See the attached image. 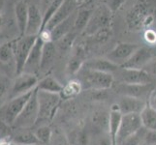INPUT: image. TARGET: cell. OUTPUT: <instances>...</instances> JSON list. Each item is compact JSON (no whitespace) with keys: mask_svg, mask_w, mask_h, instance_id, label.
<instances>
[{"mask_svg":"<svg viewBox=\"0 0 156 145\" xmlns=\"http://www.w3.org/2000/svg\"><path fill=\"white\" fill-rule=\"evenodd\" d=\"M155 19L154 11L151 5L146 1H139L128 11L126 15V23L132 31H139L148 28Z\"/></svg>","mask_w":156,"mask_h":145,"instance_id":"obj_1","label":"cell"},{"mask_svg":"<svg viewBox=\"0 0 156 145\" xmlns=\"http://www.w3.org/2000/svg\"><path fill=\"white\" fill-rule=\"evenodd\" d=\"M78 74L83 89L87 88L95 91H104L111 88L114 84L115 78L112 74L94 71L84 67L80 69Z\"/></svg>","mask_w":156,"mask_h":145,"instance_id":"obj_2","label":"cell"},{"mask_svg":"<svg viewBox=\"0 0 156 145\" xmlns=\"http://www.w3.org/2000/svg\"><path fill=\"white\" fill-rule=\"evenodd\" d=\"M37 98L39 104V117L36 124L40 122H50L55 116L60 105L61 95L49 93L37 89Z\"/></svg>","mask_w":156,"mask_h":145,"instance_id":"obj_3","label":"cell"},{"mask_svg":"<svg viewBox=\"0 0 156 145\" xmlns=\"http://www.w3.org/2000/svg\"><path fill=\"white\" fill-rule=\"evenodd\" d=\"M37 38L38 36L36 35H23L14 40V58L17 76L23 73L25 63Z\"/></svg>","mask_w":156,"mask_h":145,"instance_id":"obj_4","label":"cell"},{"mask_svg":"<svg viewBox=\"0 0 156 145\" xmlns=\"http://www.w3.org/2000/svg\"><path fill=\"white\" fill-rule=\"evenodd\" d=\"M39 117V104L37 98V87H35L27 104L25 105L24 109L20 112L19 117L14 122L13 127L17 128L18 130L23 129H29L32 126L36 125Z\"/></svg>","mask_w":156,"mask_h":145,"instance_id":"obj_5","label":"cell"},{"mask_svg":"<svg viewBox=\"0 0 156 145\" xmlns=\"http://www.w3.org/2000/svg\"><path fill=\"white\" fill-rule=\"evenodd\" d=\"M34 89L30 91V92H27L23 95H20V96L15 97V98L11 99L8 103L4 105L1 111H0V113H1L0 114V119L5 121L10 126H13L14 122L16 121V119H17L19 115L20 114V112L24 109L25 105L27 104V102L30 99Z\"/></svg>","mask_w":156,"mask_h":145,"instance_id":"obj_6","label":"cell"},{"mask_svg":"<svg viewBox=\"0 0 156 145\" xmlns=\"http://www.w3.org/2000/svg\"><path fill=\"white\" fill-rule=\"evenodd\" d=\"M112 12L108 8L107 5H102L93 10L89 22L84 32L87 35L92 36L96 31L102 28L111 27Z\"/></svg>","mask_w":156,"mask_h":145,"instance_id":"obj_7","label":"cell"},{"mask_svg":"<svg viewBox=\"0 0 156 145\" xmlns=\"http://www.w3.org/2000/svg\"><path fill=\"white\" fill-rule=\"evenodd\" d=\"M143 128L142 120L140 114L138 113H130L122 115L119 131L117 135V144L124 140L127 137L135 135Z\"/></svg>","mask_w":156,"mask_h":145,"instance_id":"obj_8","label":"cell"},{"mask_svg":"<svg viewBox=\"0 0 156 145\" xmlns=\"http://www.w3.org/2000/svg\"><path fill=\"white\" fill-rule=\"evenodd\" d=\"M119 79L124 84H154L155 82V79L144 69L121 68Z\"/></svg>","mask_w":156,"mask_h":145,"instance_id":"obj_9","label":"cell"},{"mask_svg":"<svg viewBox=\"0 0 156 145\" xmlns=\"http://www.w3.org/2000/svg\"><path fill=\"white\" fill-rule=\"evenodd\" d=\"M139 47L140 46L131 43H119L108 53L106 58L115 65L121 67L138 50Z\"/></svg>","mask_w":156,"mask_h":145,"instance_id":"obj_10","label":"cell"},{"mask_svg":"<svg viewBox=\"0 0 156 145\" xmlns=\"http://www.w3.org/2000/svg\"><path fill=\"white\" fill-rule=\"evenodd\" d=\"M78 7L79 4L77 0H64L61 6L58 8V10L53 15V17L50 19V21L48 22L43 31H51L57 24L68 19L70 16L73 15L76 11H78Z\"/></svg>","mask_w":156,"mask_h":145,"instance_id":"obj_11","label":"cell"},{"mask_svg":"<svg viewBox=\"0 0 156 145\" xmlns=\"http://www.w3.org/2000/svg\"><path fill=\"white\" fill-rule=\"evenodd\" d=\"M38 82V78L33 74L23 73L19 74L13 84L11 99L30 92L37 86Z\"/></svg>","mask_w":156,"mask_h":145,"instance_id":"obj_12","label":"cell"},{"mask_svg":"<svg viewBox=\"0 0 156 145\" xmlns=\"http://www.w3.org/2000/svg\"><path fill=\"white\" fill-rule=\"evenodd\" d=\"M153 59V54L148 47H139L132 56L120 68L124 69H144Z\"/></svg>","mask_w":156,"mask_h":145,"instance_id":"obj_13","label":"cell"},{"mask_svg":"<svg viewBox=\"0 0 156 145\" xmlns=\"http://www.w3.org/2000/svg\"><path fill=\"white\" fill-rule=\"evenodd\" d=\"M155 84H124L119 85V91L122 95L130 96L134 98H138L144 101H147L149 98L150 93L155 88Z\"/></svg>","mask_w":156,"mask_h":145,"instance_id":"obj_14","label":"cell"},{"mask_svg":"<svg viewBox=\"0 0 156 145\" xmlns=\"http://www.w3.org/2000/svg\"><path fill=\"white\" fill-rule=\"evenodd\" d=\"M44 44H45L44 39H43L40 35H38V38H37L33 47H32V50L29 53V56L27 58V61L25 63L23 73L32 74L33 72L40 69Z\"/></svg>","mask_w":156,"mask_h":145,"instance_id":"obj_15","label":"cell"},{"mask_svg":"<svg viewBox=\"0 0 156 145\" xmlns=\"http://www.w3.org/2000/svg\"><path fill=\"white\" fill-rule=\"evenodd\" d=\"M116 105L122 115L130 114V113L140 114L142 110L147 106V102L138 98H134V97L122 95L121 98L116 103Z\"/></svg>","mask_w":156,"mask_h":145,"instance_id":"obj_16","label":"cell"},{"mask_svg":"<svg viewBox=\"0 0 156 145\" xmlns=\"http://www.w3.org/2000/svg\"><path fill=\"white\" fill-rule=\"evenodd\" d=\"M43 28V14L37 4H30L28 7V19L25 35L38 36Z\"/></svg>","mask_w":156,"mask_h":145,"instance_id":"obj_17","label":"cell"},{"mask_svg":"<svg viewBox=\"0 0 156 145\" xmlns=\"http://www.w3.org/2000/svg\"><path fill=\"white\" fill-rule=\"evenodd\" d=\"M77 14H78V11H76V12L70 16V17L68 19H66L65 20L61 21V22L57 24L51 31L49 32L51 41L55 43L56 41H58L60 38H62L63 36H65L70 31H72L74 29L75 20H76V18H77Z\"/></svg>","mask_w":156,"mask_h":145,"instance_id":"obj_18","label":"cell"},{"mask_svg":"<svg viewBox=\"0 0 156 145\" xmlns=\"http://www.w3.org/2000/svg\"><path fill=\"white\" fill-rule=\"evenodd\" d=\"M122 118V113L116 104L112 105L110 110V119H109V130L108 133L111 136L112 145H117V135L119 131V126Z\"/></svg>","mask_w":156,"mask_h":145,"instance_id":"obj_19","label":"cell"},{"mask_svg":"<svg viewBox=\"0 0 156 145\" xmlns=\"http://www.w3.org/2000/svg\"><path fill=\"white\" fill-rule=\"evenodd\" d=\"M84 68H87L94 71L103 72V73H109L112 74L116 72L120 67L115 65L112 62H111L107 58H92L87 60L83 65Z\"/></svg>","mask_w":156,"mask_h":145,"instance_id":"obj_20","label":"cell"},{"mask_svg":"<svg viewBox=\"0 0 156 145\" xmlns=\"http://www.w3.org/2000/svg\"><path fill=\"white\" fill-rule=\"evenodd\" d=\"M28 7L29 5L25 1H23V0L19 1L15 6L16 22H17V26L20 36L25 35L26 25H27V19H28Z\"/></svg>","mask_w":156,"mask_h":145,"instance_id":"obj_21","label":"cell"},{"mask_svg":"<svg viewBox=\"0 0 156 145\" xmlns=\"http://www.w3.org/2000/svg\"><path fill=\"white\" fill-rule=\"evenodd\" d=\"M85 53L82 47H76L67 64V72L70 74H76L80 72L85 63Z\"/></svg>","mask_w":156,"mask_h":145,"instance_id":"obj_22","label":"cell"},{"mask_svg":"<svg viewBox=\"0 0 156 145\" xmlns=\"http://www.w3.org/2000/svg\"><path fill=\"white\" fill-rule=\"evenodd\" d=\"M36 87L40 91H45V92L55 94H61L64 86L55 78H53L52 76H47L40 80Z\"/></svg>","mask_w":156,"mask_h":145,"instance_id":"obj_23","label":"cell"},{"mask_svg":"<svg viewBox=\"0 0 156 145\" xmlns=\"http://www.w3.org/2000/svg\"><path fill=\"white\" fill-rule=\"evenodd\" d=\"M56 52V47L55 43L52 41H47L45 42L44 47H43V52H42V59H41V67L40 69L45 70L48 69L55 61Z\"/></svg>","mask_w":156,"mask_h":145,"instance_id":"obj_24","label":"cell"},{"mask_svg":"<svg viewBox=\"0 0 156 145\" xmlns=\"http://www.w3.org/2000/svg\"><path fill=\"white\" fill-rule=\"evenodd\" d=\"M143 127L147 131H156V110L148 104L140 113Z\"/></svg>","mask_w":156,"mask_h":145,"instance_id":"obj_25","label":"cell"},{"mask_svg":"<svg viewBox=\"0 0 156 145\" xmlns=\"http://www.w3.org/2000/svg\"><path fill=\"white\" fill-rule=\"evenodd\" d=\"M12 141L19 145H29V144H41L37 138L35 133L28 131V129H23L19 131L13 136Z\"/></svg>","mask_w":156,"mask_h":145,"instance_id":"obj_26","label":"cell"},{"mask_svg":"<svg viewBox=\"0 0 156 145\" xmlns=\"http://www.w3.org/2000/svg\"><path fill=\"white\" fill-rule=\"evenodd\" d=\"M93 10L92 9H87V8H80L78 10L77 18L75 20V25H74V30L77 31L80 34V32L85 30L90 20L91 15H92Z\"/></svg>","mask_w":156,"mask_h":145,"instance_id":"obj_27","label":"cell"},{"mask_svg":"<svg viewBox=\"0 0 156 145\" xmlns=\"http://www.w3.org/2000/svg\"><path fill=\"white\" fill-rule=\"evenodd\" d=\"M109 119L110 112L105 110L95 111L92 116V124L93 127L96 128L100 133H107L109 130Z\"/></svg>","mask_w":156,"mask_h":145,"instance_id":"obj_28","label":"cell"},{"mask_svg":"<svg viewBox=\"0 0 156 145\" xmlns=\"http://www.w3.org/2000/svg\"><path fill=\"white\" fill-rule=\"evenodd\" d=\"M78 34H79L78 32L73 29L72 31H70L68 34H66L65 36H63L62 38H60L58 41H56L55 44H56V47H58L59 50L67 51L69 50H71V47H73L75 41H76Z\"/></svg>","mask_w":156,"mask_h":145,"instance_id":"obj_29","label":"cell"},{"mask_svg":"<svg viewBox=\"0 0 156 145\" xmlns=\"http://www.w3.org/2000/svg\"><path fill=\"white\" fill-rule=\"evenodd\" d=\"M82 90H83V86H82V83L80 82V80L73 79L71 81H69L65 86L63 87V90L60 95H62L64 98L69 99L78 95Z\"/></svg>","mask_w":156,"mask_h":145,"instance_id":"obj_30","label":"cell"},{"mask_svg":"<svg viewBox=\"0 0 156 145\" xmlns=\"http://www.w3.org/2000/svg\"><path fill=\"white\" fill-rule=\"evenodd\" d=\"M14 58V41L0 45V61L7 63Z\"/></svg>","mask_w":156,"mask_h":145,"instance_id":"obj_31","label":"cell"},{"mask_svg":"<svg viewBox=\"0 0 156 145\" xmlns=\"http://www.w3.org/2000/svg\"><path fill=\"white\" fill-rule=\"evenodd\" d=\"M34 133L41 144H48L51 142L52 137V131L49 126L43 125L37 129Z\"/></svg>","mask_w":156,"mask_h":145,"instance_id":"obj_32","label":"cell"},{"mask_svg":"<svg viewBox=\"0 0 156 145\" xmlns=\"http://www.w3.org/2000/svg\"><path fill=\"white\" fill-rule=\"evenodd\" d=\"M146 129L144 127L140 130L135 135L127 137L124 140H122L117 145H144V133H146Z\"/></svg>","mask_w":156,"mask_h":145,"instance_id":"obj_33","label":"cell"},{"mask_svg":"<svg viewBox=\"0 0 156 145\" xmlns=\"http://www.w3.org/2000/svg\"><path fill=\"white\" fill-rule=\"evenodd\" d=\"M63 1H64V0H53V2L50 5V7L47 9L45 14L43 15V28H42V31L44 30V28L46 27V25L50 21V19L53 17V15L55 14V12L58 10V8L61 6V4L63 3Z\"/></svg>","mask_w":156,"mask_h":145,"instance_id":"obj_34","label":"cell"},{"mask_svg":"<svg viewBox=\"0 0 156 145\" xmlns=\"http://www.w3.org/2000/svg\"><path fill=\"white\" fill-rule=\"evenodd\" d=\"M112 36V29L111 27H106L102 28L98 31H96L95 33L92 35L93 41L97 44H105L106 42L110 40Z\"/></svg>","mask_w":156,"mask_h":145,"instance_id":"obj_35","label":"cell"},{"mask_svg":"<svg viewBox=\"0 0 156 145\" xmlns=\"http://www.w3.org/2000/svg\"><path fill=\"white\" fill-rule=\"evenodd\" d=\"M92 145H112L109 133H100L97 136H95Z\"/></svg>","mask_w":156,"mask_h":145,"instance_id":"obj_36","label":"cell"},{"mask_svg":"<svg viewBox=\"0 0 156 145\" xmlns=\"http://www.w3.org/2000/svg\"><path fill=\"white\" fill-rule=\"evenodd\" d=\"M11 133H12L11 126L2 119H0V141L7 140V138L11 136Z\"/></svg>","mask_w":156,"mask_h":145,"instance_id":"obj_37","label":"cell"},{"mask_svg":"<svg viewBox=\"0 0 156 145\" xmlns=\"http://www.w3.org/2000/svg\"><path fill=\"white\" fill-rule=\"evenodd\" d=\"M144 145H156V131H146Z\"/></svg>","mask_w":156,"mask_h":145,"instance_id":"obj_38","label":"cell"},{"mask_svg":"<svg viewBox=\"0 0 156 145\" xmlns=\"http://www.w3.org/2000/svg\"><path fill=\"white\" fill-rule=\"evenodd\" d=\"M126 0H106V5L112 13L119 9Z\"/></svg>","mask_w":156,"mask_h":145,"instance_id":"obj_39","label":"cell"},{"mask_svg":"<svg viewBox=\"0 0 156 145\" xmlns=\"http://www.w3.org/2000/svg\"><path fill=\"white\" fill-rule=\"evenodd\" d=\"M144 71H147L150 76L156 80V58H153L147 65L144 68Z\"/></svg>","mask_w":156,"mask_h":145,"instance_id":"obj_40","label":"cell"},{"mask_svg":"<svg viewBox=\"0 0 156 145\" xmlns=\"http://www.w3.org/2000/svg\"><path fill=\"white\" fill-rule=\"evenodd\" d=\"M144 40L147 41V44H156V31L151 29H147L146 32H144Z\"/></svg>","mask_w":156,"mask_h":145,"instance_id":"obj_41","label":"cell"},{"mask_svg":"<svg viewBox=\"0 0 156 145\" xmlns=\"http://www.w3.org/2000/svg\"><path fill=\"white\" fill-rule=\"evenodd\" d=\"M53 2V0H41L40 3H39V9L41 11V13L44 15L45 12L47 11V9L50 7V5Z\"/></svg>","mask_w":156,"mask_h":145,"instance_id":"obj_42","label":"cell"},{"mask_svg":"<svg viewBox=\"0 0 156 145\" xmlns=\"http://www.w3.org/2000/svg\"><path fill=\"white\" fill-rule=\"evenodd\" d=\"M147 104L151 106L152 109H154L156 110V86L149 95V98L147 100Z\"/></svg>","mask_w":156,"mask_h":145,"instance_id":"obj_43","label":"cell"},{"mask_svg":"<svg viewBox=\"0 0 156 145\" xmlns=\"http://www.w3.org/2000/svg\"><path fill=\"white\" fill-rule=\"evenodd\" d=\"M96 0H83V3L80 5V8H87V9H91L90 7H92V5L95 4Z\"/></svg>","mask_w":156,"mask_h":145,"instance_id":"obj_44","label":"cell"},{"mask_svg":"<svg viewBox=\"0 0 156 145\" xmlns=\"http://www.w3.org/2000/svg\"><path fill=\"white\" fill-rule=\"evenodd\" d=\"M7 89H8L7 83L3 81V80H0V98H2L5 95V93L7 92Z\"/></svg>","mask_w":156,"mask_h":145,"instance_id":"obj_45","label":"cell"},{"mask_svg":"<svg viewBox=\"0 0 156 145\" xmlns=\"http://www.w3.org/2000/svg\"><path fill=\"white\" fill-rule=\"evenodd\" d=\"M5 6V0H0V14H1L2 10L4 9Z\"/></svg>","mask_w":156,"mask_h":145,"instance_id":"obj_46","label":"cell"},{"mask_svg":"<svg viewBox=\"0 0 156 145\" xmlns=\"http://www.w3.org/2000/svg\"><path fill=\"white\" fill-rule=\"evenodd\" d=\"M3 22H4V19H3V16L0 14V28L2 27V25H3Z\"/></svg>","mask_w":156,"mask_h":145,"instance_id":"obj_47","label":"cell"},{"mask_svg":"<svg viewBox=\"0 0 156 145\" xmlns=\"http://www.w3.org/2000/svg\"><path fill=\"white\" fill-rule=\"evenodd\" d=\"M83 0H77V2H78V4H79V6L83 3Z\"/></svg>","mask_w":156,"mask_h":145,"instance_id":"obj_48","label":"cell"},{"mask_svg":"<svg viewBox=\"0 0 156 145\" xmlns=\"http://www.w3.org/2000/svg\"><path fill=\"white\" fill-rule=\"evenodd\" d=\"M9 145H19V144L15 143V142H13V141H10V144H9Z\"/></svg>","mask_w":156,"mask_h":145,"instance_id":"obj_49","label":"cell"},{"mask_svg":"<svg viewBox=\"0 0 156 145\" xmlns=\"http://www.w3.org/2000/svg\"><path fill=\"white\" fill-rule=\"evenodd\" d=\"M34 1H35L36 3H38V5H39V3H40V1H41V0H34Z\"/></svg>","mask_w":156,"mask_h":145,"instance_id":"obj_50","label":"cell"},{"mask_svg":"<svg viewBox=\"0 0 156 145\" xmlns=\"http://www.w3.org/2000/svg\"><path fill=\"white\" fill-rule=\"evenodd\" d=\"M29 145H40V144H29Z\"/></svg>","mask_w":156,"mask_h":145,"instance_id":"obj_51","label":"cell"},{"mask_svg":"<svg viewBox=\"0 0 156 145\" xmlns=\"http://www.w3.org/2000/svg\"><path fill=\"white\" fill-rule=\"evenodd\" d=\"M1 37H2V35H1V34H0V38H1Z\"/></svg>","mask_w":156,"mask_h":145,"instance_id":"obj_52","label":"cell"}]
</instances>
